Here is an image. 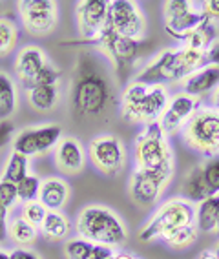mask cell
I'll return each instance as SVG.
<instances>
[{
    "mask_svg": "<svg viewBox=\"0 0 219 259\" xmlns=\"http://www.w3.org/2000/svg\"><path fill=\"white\" fill-rule=\"evenodd\" d=\"M112 101L108 77L94 57L84 55L77 62L71 82V106L79 117L94 119L103 115Z\"/></svg>",
    "mask_w": 219,
    "mask_h": 259,
    "instance_id": "obj_1",
    "label": "cell"
},
{
    "mask_svg": "<svg viewBox=\"0 0 219 259\" xmlns=\"http://www.w3.org/2000/svg\"><path fill=\"white\" fill-rule=\"evenodd\" d=\"M79 236L94 245H104L110 248L126 243V227L113 210L104 206H86L77 218L75 225Z\"/></svg>",
    "mask_w": 219,
    "mask_h": 259,
    "instance_id": "obj_2",
    "label": "cell"
},
{
    "mask_svg": "<svg viewBox=\"0 0 219 259\" xmlns=\"http://www.w3.org/2000/svg\"><path fill=\"white\" fill-rule=\"evenodd\" d=\"M134 161L139 170L173 174V155L159 122H150L134 144Z\"/></svg>",
    "mask_w": 219,
    "mask_h": 259,
    "instance_id": "obj_3",
    "label": "cell"
},
{
    "mask_svg": "<svg viewBox=\"0 0 219 259\" xmlns=\"http://www.w3.org/2000/svg\"><path fill=\"white\" fill-rule=\"evenodd\" d=\"M196 225V208L187 199H170L157 208V212L150 218L143 230L139 232V239L150 243L154 239H163L170 232L178 228Z\"/></svg>",
    "mask_w": 219,
    "mask_h": 259,
    "instance_id": "obj_4",
    "label": "cell"
},
{
    "mask_svg": "<svg viewBox=\"0 0 219 259\" xmlns=\"http://www.w3.org/2000/svg\"><path fill=\"white\" fill-rule=\"evenodd\" d=\"M183 139L194 152L215 157L219 155V110L214 106L197 108L183 128Z\"/></svg>",
    "mask_w": 219,
    "mask_h": 259,
    "instance_id": "obj_5",
    "label": "cell"
},
{
    "mask_svg": "<svg viewBox=\"0 0 219 259\" xmlns=\"http://www.w3.org/2000/svg\"><path fill=\"white\" fill-rule=\"evenodd\" d=\"M88 157L94 168L106 177H115L121 174L126 162V152L121 141L115 135H99L90 141Z\"/></svg>",
    "mask_w": 219,
    "mask_h": 259,
    "instance_id": "obj_6",
    "label": "cell"
},
{
    "mask_svg": "<svg viewBox=\"0 0 219 259\" xmlns=\"http://www.w3.org/2000/svg\"><path fill=\"white\" fill-rule=\"evenodd\" d=\"M106 26L121 37L137 40L139 37H143L146 24L143 11L137 8L136 2H132V0H113V2H110Z\"/></svg>",
    "mask_w": 219,
    "mask_h": 259,
    "instance_id": "obj_7",
    "label": "cell"
},
{
    "mask_svg": "<svg viewBox=\"0 0 219 259\" xmlns=\"http://www.w3.org/2000/svg\"><path fill=\"white\" fill-rule=\"evenodd\" d=\"M170 179H172V174L137 168L130 179V195L134 203L143 206V208L154 206L161 199V195L164 194L166 186L170 185Z\"/></svg>",
    "mask_w": 219,
    "mask_h": 259,
    "instance_id": "obj_8",
    "label": "cell"
},
{
    "mask_svg": "<svg viewBox=\"0 0 219 259\" xmlns=\"http://www.w3.org/2000/svg\"><path fill=\"white\" fill-rule=\"evenodd\" d=\"M88 44H94L103 53H106L113 60L117 70H128L139 59V42L134 40V38H126L117 35L108 26L103 29V33L97 38L88 40Z\"/></svg>",
    "mask_w": 219,
    "mask_h": 259,
    "instance_id": "obj_9",
    "label": "cell"
},
{
    "mask_svg": "<svg viewBox=\"0 0 219 259\" xmlns=\"http://www.w3.org/2000/svg\"><path fill=\"white\" fill-rule=\"evenodd\" d=\"M62 137V128L59 124H44L38 128L22 130L13 139V152H19L26 157H37L55 148Z\"/></svg>",
    "mask_w": 219,
    "mask_h": 259,
    "instance_id": "obj_10",
    "label": "cell"
},
{
    "mask_svg": "<svg viewBox=\"0 0 219 259\" xmlns=\"http://www.w3.org/2000/svg\"><path fill=\"white\" fill-rule=\"evenodd\" d=\"M24 29L31 35H48L53 31L59 19V10L53 0H24L19 4Z\"/></svg>",
    "mask_w": 219,
    "mask_h": 259,
    "instance_id": "obj_11",
    "label": "cell"
},
{
    "mask_svg": "<svg viewBox=\"0 0 219 259\" xmlns=\"http://www.w3.org/2000/svg\"><path fill=\"white\" fill-rule=\"evenodd\" d=\"M108 10L110 2L106 0H84L77 4V24L80 35L86 38L84 42L94 40L103 33L106 28Z\"/></svg>",
    "mask_w": 219,
    "mask_h": 259,
    "instance_id": "obj_12",
    "label": "cell"
},
{
    "mask_svg": "<svg viewBox=\"0 0 219 259\" xmlns=\"http://www.w3.org/2000/svg\"><path fill=\"white\" fill-rule=\"evenodd\" d=\"M197 111V99L190 97L187 93H178L168 101L166 110L163 111L161 119L157 120L164 134H176L178 130H183L190 117Z\"/></svg>",
    "mask_w": 219,
    "mask_h": 259,
    "instance_id": "obj_13",
    "label": "cell"
},
{
    "mask_svg": "<svg viewBox=\"0 0 219 259\" xmlns=\"http://www.w3.org/2000/svg\"><path fill=\"white\" fill-rule=\"evenodd\" d=\"M55 166L66 176H77L84 170L86 152L84 146L75 137H61L55 146Z\"/></svg>",
    "mask_w": 219,
    "mask_h": 259,
    "instance_id": "obj_14",
    "label": "cell"
},
{
    "mask_svg": "<svg viewBox=\"0 0 219 259\" xmlns=\"http://www.w3.org/2000/svg\"><path fill=\"white\" fill-rule=\"evenodd\" d=\"M176 48L163 50L145 70L136 77L134 82L146 84V86H163L164 82L173 80V64H176Z\"/></svg>",
    "mask_w": 219,
    "mask_h": 259,
    "instance_id": "obj_15",
    "label": "cell"
},
{
    "mask_svg": "<svg viewBox=\"0 0 219 259\" xmlns=\"http://www.w3.org/2000/svg\"><path fill=\"white\" fill-rule=\"evenodd\" d=\"M48 64L44 51L37 46H26L19 51L15 60V71L26 90L33 88V82L37 79L38 71Z\"/></svg>",
    "mask_w": 219,
    "mask_h": 259,
    "instance_id": "obj_16",
    "label": "cell"
},
{
    "mask_svg": "<svg viewBox=\"0 0 219 259\" xmlns=\"http://www.w3.org/2000/svg\"><path fill=\"white\" fill-rule=\"evenodd\" d=\"M38 201L48 212H61L70 201V186L61 177H48L42 181Z\"/></svg>",
    "mask_w": 219,
    "mask_h": 259,
    "instance_id": "obj_17",
    "label": "cell"
},
{
    "mask_svg": "<svg viewBox=\"0 0 219 259\" xmlns=\"http://www.w3.org/2000/svg\"><path fill=\"white\" fill-rule=\"evenodd\" d=\"M219 86V68L217 66L206 64L194 75H190L187 80H183V93L190 97H201L206 93L214 92Z\"/></svg>",
    "mask_w": 219,
    "mask_h": 259,
    "instance_id": "obj_18",
    "label": "cell"
},
{
    "mask_svg": "<svg viewBox=\"0 0 219 259\" xmlns=\"http://www.w3.org/2000/svg\"><path fill=\"white\" fill-rule=\"evenodd\" d=\"M206 62V51L194 50L183 46L176 51V64H173V80H187Z\"/></svg>",
    "mask_w": 219,
    "mask_h": 259,
    "instance_id": "obj_19",
    "label": "cell"
},
{
    "mask_svg": "<svg viewBox=\"0 0 219 259\" xmlns=\"http://www.w3.org/2000/svg\"><path fill=\"white\" fill-rule=\"evenodd\" d=\"M168 106V92L164 86H148L146 95L141 104V122L150 124L157 122Z\"/></svg>",
    "mask_w": 219,
    "mask_h": 259,
    "instance_id": "obj_20",
    "label": "cell"
},
{
    "mask_svg": "<svg viewBox=\"0 0 219 259\" xmlns=\"http://www.w3.org/2000/svg\"><path fill=\"white\" fill-rule=\"evenodd\" d=\"M206 22H210V20L206 19L205 15L201 13L199 10H194L190 13L183 15V17H178V19L164 20V31L172 38H178V40L185 42L192 33L197 31Z\"/></svg>",
    "mask_w": 219,
    "mask_h": 259,
    "instance_id": "obj_21",
    "label": "cell"
},
{
    "mask_svg": "<svg viewBox=\"0 0 219 259\" xmlns=\"http://www.w3.org/2000/svg\"><path fill=\"white\" fill-rule=\"evenodd\" d=\"M146 90H148L146 84L132 82L126 88V92L122 93V99H121L122 117L128 122H132V124H139L141 122V104H143V99L146 95Z\"/></svg>",
    "mask_w": 219,
    "mask_h": 259,
    "instance_id": "obj_22",
    "label": "cell"
},
{
    "mask_svg": "<svg viewBox=\"0 0 219 259\" xmlns=\"http://www.w3.org/2000/svg\"><path fill=\"white\" fill-rule=\"evenodd\" d=\"M181 192L187 197V201H190V203H201V201H205L210 197L201 164L196 168H192L187 176H185L181 185Z\"/></svg>",
    "mask_w": 219,
    "mask_h": 259,
    "instance_id": "obj_23",
    "label": "cell"
},
{
    "mask_svg": "<svg viewBox=\"0 0 219 259\" xmlns=\"http://www.w3.org/2000/svg\"><path fill=\"white\" fill-rule=\"evenodd\" d=\"M217 213H219V195H214V197H208V199L201 201L196 210L197 230L205 232V234L215 232Z\"/></svg>",
    "mask_w": 219,
    "mask_h": 259,
    "instance_id": "obj_24",
    "label": "cell"
},
{
    "mask_svg": "<svg viewBox=\"0 0 219 259\" xmlns=\"http://www.w3.org/2000/svg\"><path fill=\"white\" fill-rule=\"evenodd\" d=\"M17 110V86L10 75L0 71V120L10 119Z\"/></svg>",
    "mask_w": 219,
    "mask_h": 259,
    "instance_id": "obj_25",
    "label": "cell"
},
{
    "mask_svg": "<svg viewBox=\"0 0 219 259\" xmlns=\"http://www.w3.org/2000/svg\"><path fill=\"white\" fill-rule=\"evenodd\" d=\"M71 230V223L70 219L66 218L64 213L61 212H48L46 219L42 223L40 232L48 239H53V241H61L64 239Z\"/></svg>",
    "mask_w": 219,
    "mask_h": 259,
    "instance_id": "obj_26",
    "label": "cell"
},
{
    "mask_svg": "<svg viewBox=\"0 0 219 259\" xmlns=\"http://www.w3.org/2000/svg\"><path fill=\"white\" fill-rule=\"evenodd\" d=\"M59 101V88L57 86H35L28 90V102L35 110H52Z\"/></svg>",
    "mask_w": 219,
    "mask_h": 259,
    "instance_id": "obj_27",
    "label": "cell"
},
{
    "mask_svg": "<svg viewBox=\"0 0 219 259\" xmlns=\"http://www.w3.org/2000/svg\"><path fill=\"white\" fill-rule=\"evenodd\" d=\"M19 42V24L10 17H0V57L13 53Z\"/></svg>",
    "mask_w": 219,
    "mask_h": 259,
    "instance_id": "obj_28",
    "label": "cell"
},
{
    "mask_svg": "<svg viewBox=\"0 0 219 259\" xmlns=\"http://www.w3.org/2000/svg\"><path fill=\"white\" fill-rule=\"evenodd\" d=\"M8 236L15 241V243H19L22 246H29L33 245L35 241H37L38 232L35 227H31L28 221H24L22 218H15L10 221L8 225Z\"/></svg>",
    "mask_w": 219,
    "mask_h": 259,
    "instance_id": "obj_29",
    "label": "cell"
},
{
    "mask_svg": "<svg viewBox=\"0 0 219 259\" xmlns=\"http://www.w3.org/2000/svg\"><path fill=\"white\" fill-rule=\"evenodd\" d=\"M197 236H199V230H197L196 225H188V227H183V228L170 232V234L164 236L161 241H163L164 245L170 246V248L183 250L194 245L197 241Z\"/></svg>",
    "mask_w": 219,
    "mask_h": 259,
    "instance_id": "obj_30",
    "label": "cell"
},
{
    "mask_svg": "<svg viewBox=\"0 0 219 259\" xmlns=\"http://www.w3.org/2000/svg\"><path fill=\"white\" fill-rule=\"evenodd\" d=\"M28 168H29V159L26 155L19 152H11V157L6 164V170L2 174V179L0 181H8V183H20L24 177L28 176Z\"/></svg>",
    "mask_w": 219,
    "mask_h": 259,
    "instance_id": "obj_31",
    "label": "cell"
},
{
    "mask_svg": "<svg viewBox=\"0 0 219 259\" xmlns=\"http://www.w3.org/2000/svg\"><path fill=\"white\" fill-rule=\"evenodd\" d=\"M215 40H217V38H215V24L206 22L205 26H201L197 31L192 33L190 37L185 40L183 46L194 48V50H199V51H208Z\"/></svg>",
    "mask_w": 219,
    "mask_h": 259,
    "instance_id": "obj_32",
    "label": "cell"
},
{
    "mask_svg": "<svg viewBox=\"0 0 219 259\" xmlns=\"http://www.w3.org/2000/svg\"><path fill=\"white\" fill-rule=\"evenodd\" d=\"M40 185L42 181L37 176H28L24 177L20 183H17V195H19V201L22 203H29V201L38 199V194H40Z\"/></svg>",
    "mask_w": 219,
    "mask_h": 259,
    "instance_id": "obj_33",
    "label": "cell"
},
{
    "mask_svg": "<svg viewBox=\"0 0 219 259\" xmlns=\"http://www.w3.org/2000/svg\"><path fill=\"white\" fill-rule=\"evenodd\" d=\"M201 166H203V176H205V183L210 197L219 195V155L206 159Z\"/></svg>",
    "mask_w": 219,
    "mask_h": 259,
    "instance_id": "obj_34",
    "label": "cell"
},
{
    "mask_svg": "<svg viewBox=\"0 0 219 259\" xmlns=\"http://www.w3.org/2000/svg\"><path fill=\"white\" fill-rule=\"evenodd\" d=\"M46 215H48L46 206H44L38 199L22 204V215H20V218H22L24 221H28L31 227L40 228L44 219H46Z\"/></svg>",
    "mask_w": 219,
    "mask_h": 259,
    "instance_id": "obj_35",
    "label": "cell"
},
{
    "mask_svg": "<svg viewBox=\"0 0 219 259\" xmlns=\"http://www.w3.org/2000/svg\"><path fill=\"white\" fill-rule=\"evenodd\" d=\"M94 250V243L84 237H73L64 245V254L68 259H88Z\"/></svg>",
    "mask_w": 219,
    "mask_h": 259,
    "instance_id": "obj_36",
    "label": "cell"
},
{
    "mask_svg": "<svg viewBox=\"0 0 219 259\" xmlns=\"http://www.w3.org/2000/svg\"><path fill=\"white\" fill-rule=\"evenodd\" d=\"M196 2H190V0H168V2L163 4L164 20L178 19V17L190 13V11L196 10Z\"/></svg>",
    "mask_w": 219,
    "mask_h": 259,
    "instance_id": "obj_37",
    "label": "cell"
},
{
    "mask_svg": "<svg viewBox=\"0 0 219 259\" xmlns=\"http://www.w3.org/2000/svg\"><path fill=\"white\" fill-rule=\"evenodd\" d=\"M59 79H61V71L57 70L53 64L48 62V64L38 71L37 79L33 82V88H35V86H57Z\"/></svg>",
    "mask_w": 219,
    "mask_h": 259,
    "instance_id": "obj_38",
    "label": "cell"
},
{
    "mask_svg": "<svg viewBox=\"0 0 219 259\" xmlns=\"http://www.w3.org/2000/svg\"><path fill=\"white\" fill-rule=\"evenodd\" d=\"M17 201H19L17 185L8 183V181H0V204H2L4 208L10 210Z\"/></svg>",
    "mask_w": 219,
    "mask_h": 259,
    "instance_id": "obj_39",
    "label": "cell"
},
{
    "mask_svg": "<svg viewBox=\"0 0 219 259\" xmlns=\"http://www.w3.org/2000/svg\"><path fill=\"white\" fill-rule=\"evenodd\" d=\"M199 11L205 15L210 22H219V0H205V2H199Z\"/></svg>",
    "mask_w": 219,
    "mask_h": 259,
    "instance_id": "obj_40",
    "label": "cell"
},
{
    "mask_svg": "<svg viewBox=\"0 0 219 259\" xmlns=\"http://www.w3.org/2000/svg\"><path fill=\"white\" fill-rule=\"evenodd\" d=\"M13 130H15V124L11 122L10 119L0 120V148H2L4 144H8V141L11 139Z\"/></svg>",
    "mask_w": 219,
    "mask_h": 259,
    "instance_id": "obj_41",
    "label": "cell"
},
{
    "mask_svg": "<svg viewBox=\"0 0 219 259\" xmlns=\"http://www.w3.org/2000/svg\"><path fill=\"white\" fill-rule=\"evenodd\" d=\"M113 257V248L104 245H94V250L90 254L88 259H112Z\"/></svg>",
    "mask_w": 219,
    "mask_h": 259,
    "instance_id": "obj_42",
    "label": "cell"
},
{
    "mask_svg": "<svg viewBox=\"0 0 219 259\" xmlns=\"http://www.w3.org/2000/svg\"><path fill=\"white\" fill-rule=\"evenodd\" d=\"M206 64L217 66L219 68V40H215L212 44V48L206 51Z\"/></svg>",
    "mask_w": 219,
    "mask_h": 259,
    "instance_id": "obj_43",
    "label": "cell"
},
{
    "mask_svg": "<svg viewBox=\"0 0 219 259\" xmlns=\"http://www.w3.org/2000/svg\"><path fill=\"white\" fill-rule=\"evenodd\" d=\"M11 259H38V255H35L33 252H29V250L17 248L11 252Z\"/></svg>",
    "mask_w": 219,
    "mask_h": 259,
    "instance_id": "obj_44",
    "label": "cell"
},
{
    "mask_svg": "<svg viewBox=\"0 0 219 259\" xmlns=\"http://www.w3.org/2000/svg\"><path fill=\"white\" fill-rule=\"evenodd\" d=\"M6 237H8V223L0 221V243H4Z\"/></svg>",
    "mask_w": 219,
    "mask_h": 259,
    "instance_id": "obj_45",
    "label": "cell"
},
{
    "mask_svg": "<svg viewBox=\"0 0 219 259\" xmlns=\"http://www.w3.org/2000/svg\"><path fill=\"white\" fill-rule=\"evenodd\" d=\"M197 259H217V255H215V252H212V250H203Z\"/></svg>",
    "mask_w": 219,
    "mask_h": 259,
    "instance_id": "obj_46",
    "label": "cell"
},
{
    "mask_svg": "<svg viewBox=\"0 0 219 259\" xmlns=\"http://www.w3.org/2000/svg\"><path fill=\"white\" fill-rule=\"evenodd\" d=\"M212 106L219 110V86L214 90V95H212Z\"/></svg>",
    "mask_w": 219,
    "mask_h": 259,
    "instance_id": "obj_47",
    "label": "cell"
},
{
    "mask_svg": "<svg viewBox=\"0 0 219 259\" xmlns=\"http://www.w3.org/2000/svg\"><path fill=\"white\" fill-rule=\"evenodd\" d=\"M112 259H136L132 254H128V252H119V254H113Z\"/></svg>",
    "mask_w": 219,
    "mask_h": 259,
    "instance_id": "obj_48",
    "label": "cell"
},
{
    "mask_svg": "<svg viewBox=\"0 0 219 259\" xmlns=\"http://www.w3.org/2000/svg\"><path fill=\"white\" fill-rule=\"evenodd\" d=\"M6 219H8V208L0 204V221H6Z\"/></svg>",
    "mask_w": 219,
    "mask_h": 259,
    "instance_id": "obj_49",
    "label": "cell"
},
{
    "mask_svg": "<svg viewBox=\"0 0 219 259\" xmlns=\"http://www.w3.org/2000/svg\"><path fill=\"white\" fill-rule=\"evenodd\" d=\"M0 259H11V254H6V252H0Z\"/></svg>",
    "mask_w": 219,
    "mask_h": 259,
    "instance_id": "obj_50",
    "label": "cell"
},
{
    "mask_svg": "<svg viewBox=\"0 0 219 259\" xmlns=\"http://www.w3.org/2000/svg\"><path fill=\"white\" fill-rule=\"evenodd\" d=\"M215 236H219V213H217V225H215V232H214Z\"/></svg>",
    "mask_w": 219,
    "mask_h": 259,
    "instance_id": "obj_51",
    "label": "cell"
},
{
    "mask_svg": "<svg viewBox=\"0 0 219 259\" xmlns=\"http://www.w3.org/2000/svg\"><path fill=\"white\" fill-rule=\"evenodd\" d=\"M215 255H217V259H219V245H217V250H215Z\"/></svg>",
    "mask_w": 219,
    "mask_h": 259,
    "instance_id": "obj_52",
    "label": "cell"
}]
</instances>
